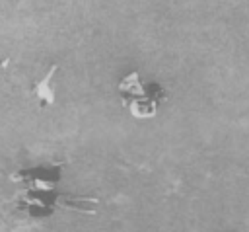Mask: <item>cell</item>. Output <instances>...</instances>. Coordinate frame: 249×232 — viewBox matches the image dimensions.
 <instances>
[{"instance_id":"cell-1","label":"cell","mask_w":249,"mask_h":232,"mask_svg":"<svg viewBox=\"0 0 249 232\" xmlns=\"http://www.w3.org/2000/svg\"><path fill=\"white\" fill-rule=\"evenodd\" d=\"M165 99H167L165 88L161 84L150 82V84H146V94H142L138 97H130V99L123 101V105L134 119H152V117H156L160 103H163Z\"/></svg>"},{"instance_id":"cell-4","label":"cell","mask_w":249,"mask_h":232,"mask_svg":"<svg viewBox=\"0 0 249 232\" xmlns=\"http://www.w3.org/2000/svg\"><path fill=\"white\" fill-rule=\"evenodd\" d=\"M8 64H10V57L0 58V70H6V68H8Z\"/></svg>"},{"instance_id":"cell-2","label":"cell","mask_w":249,"mask_h":232,"mask_svg":"<svg viewBox=\"0 0 249 232\" xmlns=\"http://www.w3.org/2000/svg\"><path fill=\"white\" fill-rule=\"evenodd\" d=\"M64 164L54 162L49 166H37V168H29V170H19L16 174H12V181H25L29 183L31 189L35 191H49L53 185H56L60 181Z\"/></svg>"},{"instance_id":"cell-3","label":"cell","mask_w":249,"mask_h":232,"mask_svg":"<svg viewBox=\"0 0 249 232\" xmlns=\"http://www.w3.org/2000/svg\"><path fill=\"white\" fill-rule=\"evenodd\" d=\"M56 72H58V64H51L49 68H47V72H45V76L41 78V80H37V82H33V86H31V96L39 101V105H54V101H56V94H54V86H53V78L56 76Z\"/></svg>"}]
</instances>
